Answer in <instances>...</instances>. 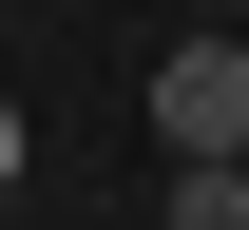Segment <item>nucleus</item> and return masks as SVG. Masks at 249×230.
<instances>
[{"instance_id": "nucleus-1", "label": "nucleus", "mask_w": 249, "mask_h": 230, "mask_svg": "<svg viewBox=\"0 0 249 230\" xmlns=\"http://www.w3.org/2000/svg\"><path fill=\"white\" fill-rule=\"evenodd\" d=\"M154 154H249V38H173L154 58Z\"/></svg>"}, {"instance_id": "nucleus-3", "label": "nucleus", "mask_w": 249, "mask_h": 230, "mask_svg": "<svg viewBox=\"0 0 249 230\" xmlns=\"http://www.w3.org/2000/svg\"><path fill=\"white\" fill-rule=\"evenodd\" d=\"M19 154H38V134H19V96H0V192H19Z\"/></svg>"}, {"instance_id": "nucleus-2", "label": "nucleus", "mask_w": 249, "mask_h": 230, "mask_svg": "<svg viewBox=\"0 0 249 230\" xmlns=\"http://www.w3.org/2000/svg\"><path fill=\"white\" fill-rule=\"evenodd\" d=\"M173 230H249V154H173Z\"/></svg>"}]
</instances>
